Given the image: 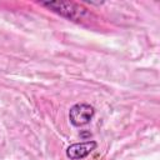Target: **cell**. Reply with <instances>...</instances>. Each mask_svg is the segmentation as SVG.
<instances>
[{
    "mask_svg": "<svg viewBox=\"0 0 160 160\" xmlns=\"http://www.w3.org/2000/svg\"><path fill=\"white\" fill-rule=\"evenodd\" d=\"M96 148H98V142L94 140L76 142V144L70 145L66 149V156L70 160H81L86 158L88 155H90Z\"/></svg>",
    "mask_w": 160,
    "mask_h": 160,
    "instance_id": "3",
    "label": "cell"
},
{
    "mask_svg": "<svg viewBox=\"0 0 160 160\" xmlns=\"http://www.w3.org/2000/svg\"><path fill=\"white\" fill-rule=\"evenodd\" d=\"M40 5L71 21H81L90 14L85 6L72 1H44Z\"/></svg>",
    "mask_w": 160,
    "mask_h": 160,
    "instance_id": "1",
    "label": "cell"
},
{
    "mask_svg": "<svg viewBox=\"0 0 160 160\" xmlns=\"http://www.w3.org/2000/svg\"><path fill=\"white\" fill-rule=\"evenodd\" d=\"M95 115V109L90 104L79 102L70 108L69 110V120L74 126H84L91 121Z\"/></svg>",
    "mask_w": 160,
    "mask_h": 160,
    "instance_id": "2",
    "label": "cell"
}]
</instances>
